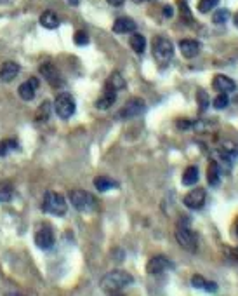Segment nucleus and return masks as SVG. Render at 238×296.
<instances>
[{
  "label": "nucleus",
  "instance_id": "f257e3e1",
  "mask_svg": "<svg viewBox=\"0 0 238 296\" xmlns=\"http://www.w3.org/2000/svg\"><path fill=\"white\" fill-rule=\"evenodd\" d=\"M132 281H134V277L125 270H112L101 279V289L104 293H119L127 286H131Z\"/></svg>",
  "mask_w": 238,
  "mask_h": 296
},
{
  "label": "nucleus",
  "instance_id": "f03ea898",
  "mask_svg": "<svg viewBox=\"0 0 238 296\" xmlns=\"http://www.w3.org/2000/svg\"><path fill=\"white\" fill-rule=\"evenodd\" d=\"M176 241L183 249H186L188 253H195L198 249V237L196 234L188 227V221L177 225L176 228Z\"/></svg>",
  "mask_w": 238,
  "mask_h": 296
},
{
  "label": "nucleus",
  "instance_id": "7ed1b4c3",
  "mask_svg": "<svg viewBox=\"0 0 238 296\" xmlns=\"http://www.w3.org/2000/svg\"><path fill=\"white\" fill-rule=\"evenodd\" d=\"M153 58L160 65H167L174 58V46L169 39L157 35L153 39Z\"/></svg>",
  "mask_w": 238,
  "mask_h": 296
},
{
  "label": "nucleus",
  "instance_id": "20e7f679",
  "mask_svg": "<svg viewBox=\"0 0 238 296\" xmlns=\"http://www.w3.org/2000/svg\"><path fill=\"white\" fill-rule=\"evenodd\" d=\"M42 208L46 213H50V215L54 216H63L68 211V204H66L65 197L58 192H52V190H49V192L46 193Z\"/></svg>",
  "mask_w": 238,
  "mask_h": 296
},
{
  "label": "nucleus",
  "instance_id": "39448f33",
  "mask_svg": "<svg viewBox=\"0 0 238 296\" xmlns=\"http://www.w3.org/2000/svg\"><path fill=\"white\" fill-rule=\"evenodd\" d=\"M75 108H77L75 107V100H73V96H70L68 92H61L54 100V112H56V115L59 119H70L75 113Z\"/></svg>",
  "mask_w": 238,
  "mask_h": 296
},
{
  "label": "nucleus",
  "instance_id": "423d86ee",
  "mask_svg": "<svg viewBox=\"0 0 238 296\" xmlns=\"http://www.w3.org/2000/svg\"><path fill=\"white\" fill-rule=\"evenodd\" d=\"M70 202H71L73 208L80 213L93 211L94 206H96L94 197L89 192H85V190H71L70 192Z\"/></svg>",
  "mask_w": 238,
  "mask_h": 296
},
{
  "label": "nucleus",
  "instance_id": "0eeeda50",
  "mask_svg": "<svg viewBox=\"0 0 238 296\" xmlns=\"http://www.w3.org/2000/svg\"><path fill=\"white\" fill-rule=\"evenodd\" d=\"M144 110H146L144 100H141V98H132V100L119 112V119H122V120L136 119V117L141 115Z\"/></svg>",
  "mask_w": 238,
  "mask_h": 296
},
{
  "label": "nucleus",
  "instance_id": "6e6552de",
  "mask_svg": "<svg viewBox=\"0 0 238 296\" xmlns=\"http://www.w3.org/2000/svg\"><path fill=\"white\" fill-rule=\"evenodd\" d=\"M39 70H40V73H42V77L46 79L47 82H49L50 87L59 89L63 84H65V81H63V77H61V73H59V70L56 68L52 63H49V61L42 63Z\"/></svg>",
  "mask_w": 238,
  "mask_h": 296
},
{
  "label": "nucleus",
  "instance_id": "1a4fd4ad",
  "mask_svg": "<svg viewBox=\"0 0 238 296\" xmlns=\"http://www.w3.org/2000/svg\"><path fill=\"white\" fill-rule=\"evenodd\" d=\"M205 199H207L205 188H193V190H190V192L185 195V199H183V204H185L188 209H193V211H196V209L204 208Z\"/></svg>",
  "mask_w": 238,
  "mask_h": 296
},
{
  "label": "nucleus",
  "instance_id": "9d476101",
  "mask_svg": "<svg viewBox=\"0 0 238 296\" xmlns=\"http://www.w3.org/2000/svg\"><path fill=\"white\" fill-rule=\"evenodd\" d=\"M35 244L40 247V249H50L54 244V232L49 225H42V227L37 230L35 234Z\"/></svg>",
  "mask_w": 238,
  "mask_h": 296
},
{
  "label": "nucleus",
  "instance_id": "9b49d317",
  "mask_svg": "<svg viewBox=\"0 0 238 296\" xmlns=\"http://www.w3.org/2000/svg\"><path fill=\"white\" fill-rule=\"evenodd\" d=\"M37 89H39V79L31 77V79H28L26 82H23V84L18 87V94H20L21 100L31 101L35 98V92H37Z\"/></svg>",
  "mask_w": 238,
  "mask_h": 296
},
{
  "label": "nucleus",
  "instance_id": "f8f14e48",
  "mask_svg": "<svg viewBox=\"0 0 238 296\" xmlns=\"http://www.w3.org/2000/svg\"><path fill=\"white\" fill-rule=\"evenodd\" d=\"M212 89L217 92L230 94V92H233L235 89H237V84H235V81H231L230 77H226V75H215V77L212 79Z\"/></svg>",
  "mask_w": 238,
  "mask_h": 296
},
{
  "label": "nucleus",
  "instance_id": "ddd939ff",
  "mask_svg": "<svg viewBox=\"0 0 238 296\" xmlns=\"http://www.w3.org/2000/svg\"><path fill=\"white\" fill-rule=\"evenodd\" d=\"M169 267H170V262L166 256H153V258H150V262L146 263V272L162 273V272H166Z\"/></svg>",
  "mask_w": 238,
  "mask_h": 296
},
{
  "label": "nucleus",
  "instance_id": "4468645a",
  "mask_svg": "<svg viewBox=\"0 0 238 296\" xmlns=\"http://www.w3.org/2000/svg\"><path fill=\"white\" fill-rule=\"evenodd\" d=\"M20 65L14 61H5L0 68V81L2 82H12L16 77H18V73H20Z\"/></svg>",
  "mask_w": 238,
  "mask_h": 296
},
{
  "label": "nucleus",
  "instance_id": "2eb2a0df",
  "mask_svg": "<svg viewBox=\"0 0 238 296\" xmlns=\"http://www.w3.org/2000/svg\"><path fill=\"white\" fill-rule=\"evenodd\" d=\"M179 49H181V54H183L185 58L191 59V58H195V56H198L200 44L196 42V40L185 39V40H179Z\"/></svg>",
  "mask_w": 238,
  "mask_h": 296
},
{
  "label": "nucleus",
  "instance_id": "dca6fc26",
  "mask_svg": "<svg viewBox=\"0 0 238 296\" xmlns=\"http://www.w3.org/2000/svg\"><path fill=\"white\" fill-rule=\"evenodd\" d=\"M113 31L115 33H131V31H136V23L131 18H119L113 23Z\"/></svg>",
  "mask_w": 238,
  "mask_h": 296
},
{
  "label": "nucleus",
  "instance_id": "f3484780",
  "mask_svg": "<svg viewBox=\"0 0 238 296\" xmlns=\"http://www.w3.org/2000/svg\"><path fill=\"white\" fill-rule=\"evenodd\" d=\"M207 181L211 187H217L221 181V167L215 161H211L207 165Z\"/></svg>",
  "mask_w": 238,
  "mask_h": 296
},
{
  "label": "nucleus",
  "instance_id": "a211bd4d",
  "mask_svg": "<svg viewBox=\"0 0 238 296\" xmlns=\"http://www.w3.org/2000/svg\"><path fill=\"white\" fill-rule=\"evenodd\" d=\"M115 100H117V92L106 87L103 92V96H101L99 100H96V108H99V110H106V108H110L113 103H115Z\"/></svg>",
  "mask_w": 238,
  "mask_h": 296
},
{
  "label": "nucleus",
  "instance_id": "6ab92c4d",
  "mask_svg": "<svg viewBox=\"0 0 238 296\" xmlns=\"http://www.w3.org/2000/svg\"><path fill=\"white\" fill-rule=\"evenodd\" d=\"M40 25H42L44 28H47V30H54V28L59 27V20L52 11H46L40 16Z\"/></svg>",
  "mask_w": 238,
  "mask_h": 296
},
{
  "label": "nucleus",
  "instance_id": "aec40b11",
  "mask_svg": "<svg viewBox=\"0 0 238 296\" xmlns=\"http://www.w3.org/2000/svg\"><path fill=\"white\" fill-rule=\"evenodd\" d=\"M106 87L112 89V91H115V92H119V91H122V89H125V81H123V77L120 75V73L113 72L112 75H110V79H108Z\"/></svg>",
  "mask_w": 238,
  "mask_h": 296
},
{
  "label": "nucleus",
  "instance_id": "412c9836",
  "mask_svg": "<svg viewBox=\"0 0 238 296\" xmlns=\"http://www.w3.org/2000/svg\"><path fill=\"white\" fill-rule=\"evenodd\" d=\"M94 187H96L99 192H108V190L115 188L117 181H113L112 178H108V176H97L94 178Z\"/></svg>",
  "mask_w": 238,
  "mask_h": 296
},
{
  "label": "nucleus",
  "instance_id": "4be33fe9",
  "mask_svg": "<svg viewBox=\"0 0 238 296\" xmlns=\"http://www.w3.org/2000/svg\"><path fill=\"white\" fill-rule=\"evenodd\" d=\"M129 44H131V47H132V51L134 53H144V49H146V39L143 37L141 33H136V31H132V35H131V39H129Z\"/></svg>",
  "mask_w": 238,
  "mask_h": 296
},
{
  "label": "nucleus",
  "instance_id": "5701e85b",
  "mask_svg": "<svg viewBox=\"0 0 238 296\" xmlns=\"http://www.w3.org/2000/svg\"><path fill=\"white\" fill-rule=\"evenodd\" d=\"M196 181H198V169H196L195 165L186 167L185 174H183V183H185L186 187H191V185H195Z\"/></svg>",
  "mask_w": 238,
  "mask_h": 296
},
{
  "label": "nucleus",
  "instance_id": "b1692460",
  "mask_svg": "<svg viewBox=\"0 0 238 296\" xmlns=\"http://www.w3.org/2000/svg\"><path fill=\"white\" fill-rule=\"evenodd\" d=\"M18 150V141L14 139H4V141H0V157H4V155L11 154V152Z\"/></svg>",
  "mask_w": 238,
  "mask_h": 296
},
{
  "label": "nucleus",
  "instance_id": "393cba45",
  "mask_svg": "<svg viewBox=\"0 0 238 296\" xmlns=\"http://www.w3.org/2000/svg\"><path fill=\"white\" fill-rule=\"evenodd\" d=\"M219 0H200L198 2V11L202 14H207L209 11H212L214 7H217Z\"/></svg>",
  "mask_w": 238,
  "mask_h": 296
},
{
  "label": "nucleus",
  "instance_id": "a878e982",
  "mask_svg": "<svg viewBox=\"0 0 238 296\" xmlns=\"http://www.w3.org/2000/svg\"><path fill=\"white\" fill-rule=\"evenodd\" d=\"M49 112H50V103H49V101H44L42 107L37 110V115H35V119L39 120V122H40V120H47V119H49Z\"/></svg>",
  "mask_w": 238,
  "mask_h": 296
},
{
  "label": "nucleus",
  "instance_id": "bb28decb",
  "mask_svg": "<svg viewBox=\"0 0 238 296\" xmlns=\"http://www.w3.org/2000/svg\"><path fill=\"white\" fill-rule=\"evenodd\" d=\"M214 108L215 110H223V108L228 107V103H230V100H228V94H224V92H219L217 96L214 98Z\"/></svg>",
  "mask_w": 238,
  "mask_h": 296
},
{
  "label": "nucleus",
  "instance_id": "cd10ccee",
  "mask_svg": "<svg viewBox=\"0 0 238 296\" xmlns=\"http://www.w3.org/2000/svg\"><path fill=\"white\" fill-rule=\"evenodd\" d=\"M196 98H198V103H200V112H205L209 107V96L207 92L204 91V89H198V92H196Z\"/></svg>",
  "mask_w": 238,
  "mask_h": 296
},
{
  "label": "nucleus",
  "instance_id": "c85d7f7f",
  "mask_svg": "<svg viewBox=\"0 0 238 296\" xmlns=\"http://www.w3.org/2000/svg\"><path fill=\"white\" fill-rule=\"evenodd\" d=\"M228 16H230V12H228L226 9H219V11H215V14L212 16V21H214L215 25H223L226 23Z\"/></svg>",
  "mask_w": 238,
  "mask_h": 296
},
{
  "label": "nucleus",
  "instance_id": "c756f323",
  "mask_svg": "<svg viewBox=\"0 0 238 296\" xmlns=\"http://www.w3.org/2000/svg\"><path fill=\"white\" fill-rule=\"evenodd\" d=\"M179 11H181V18H185L186 23H191V12H190L188 5H186L185 0H179Z\"/></svg>",
  "mask_w": 238,
  "mask_h": 296
},
{
  "label": "nucleus",
  "instance_id": "7c9ffc66",
  "mask_svg": "<svg viewBox=\"0 0 238 296\" xmlns=\"http://www.w3.org/2000/svg\"><path fill=\"white\" fill-rule=\"evenodd\" d=\"M73 40H75V44H77V46H87L89 44V35L85 33V31H77V33H75V37H73Z\"/></svg>",
  "mask_w": 238,
  "mask_h": 296
},
{
  "label": "nucleus",
  "instance_id": "2f4dec72",
  "mask_svg": "<svg viewBox=\"0 0 238 296\" xmlns=\"http://www.w3.org/2000/svg\"><path fill=\"white\" fill-rule=\"evenodd\" d=\"M12 197V192L9 187H0V202H9Z\"/></svg>",
  "mask_w": 238,
  "mask_h": 296
},
{
  "label": "nucleus",
  "instance_id": "473e14b6",
  "mask_svg": "<svg viewBox=\"0 0 238 296\" xmlns=\"http://www.w3.org/2000/svg\"><path fill=\"white\" fill-rule=\"evenodd\" d=\"M205 279L202 275H193L191 277V284H193V288H204L205 286Z\"/></svg>",
  "mask_w": 238,
  "mask_h": 296
},
{
  "label": "nucleus",
  "instance_id": "72a5a7b5",
  "mask_svg": "<svg viewBox=\"0 0 238 296\" xmlns=\"http://www.w3.org/2000/svg\"><path fill=\"white\" fill-rule=\"evenodd\" d=\"M207 291H217V284L215 282H205V286H204Z\"/></svg>",
  "mask_w": 238,
  "mask_h": 296
},
{
  "label": "nucleus",
  "instance_id": "f704fd0d",
  "mask_svg": "<svg viewBox=\"0 0 238 296\" xmlns=\"http://www.w3.org/2000/svg\"><path fill=\"white\" fill-rule=\"evenodd\" d=\"M108 4L110 5H113V7H120V5L123 4V2H125V0H106Z\"/></svg>",
  "mask_w": 238,
  "mask_h": 296
},
{
  "label": "nucleus",
  "instance_id": "c9c22d12",
  "mask_svg": "<svg viewBox=\"0 0 238 296\" xmlns=\"http://www.w3.org/2000/svg\"><path fill=\"white\" fill-rule=\"evenodd\" d=\"M164 16H167V18L172 16V7H170V5H166V7H164Z\"/></svg>",
  "mask_w": 238,
  "mask_h": 296
},
{
  "label": "nucleus",
  "instance_id": "e433bc0d",
  "mask_svg": "<svg viewBox=\"0 0 238 296\" xmlns=\"http://www.w3.org/2000/svg\"><path fill=\"white\" fill-rule=\"evenodd\" d=\"M177 127H179V129H186V127H190V122H186V120H179V122H177Z\"/></svg>",
  "mask_w": 238,
  "mask_h": 296
},
{
  "label": "nucleus",
  "instance_id": "4c0bfd02",
  "mask_svg": "<svg viewBox=\"0 0 238 296\" xmlns=\"http://www.w3.org/2000/svg\"><path fill=\"white\" fill-rule=\"evenodd\" d=\"M66 2H68V4H71V5H78V2H80V0H66Z\"/></svg>",
  "mask_w": 238,
  "mask_h": 296
},
{
  "label": "nucleus",
  "instance_id": "58836bf2",
  "mask_svg": "<svg viewBox=\"0 0 238 296\" xmlns=\"http://www.w3.org/2000/svg\"><path fill=\"white\" fill-rule=\"evenodd\" d=\"M134 4H143V2H151V0H132Z\"/></svg>",
  "mask_w": 238,
  "mask_h": 296
},
{
  "label": "nucleus",
  "instance_id": "ea45409f",
  "mask_svg": "<svg viewBox=\"0 0 238 296\" xmlns=\"http://www.w3.org/2000/svg\"><path fill=\"white\" fill-rule=\"evenodd\" d=\"M233 23H235V27H237V28H238V14H237V16H235V21H233Z\"/></svg>",
  "mask_w": 238,
  "mask_h": 296
},
{
  "label": "nucleus",
  "instance_id": "a19ab883",
  "mask_svg": "<svg viewBox=\"0 0 238 296\" xmlns=\"http://www.w3.org/2000/svg\"><path fill=\"white\" fill-rule=\"evenodd\" d=\"M235 256H237V260H238V247L235 249Z\"/></svg>",
  "mask_w": 238,
  "mask_h": 296
},
{
  "label": "nucleus",
  "instance_id": "79ce46f5",
  "mask_svg": "<svg viewBox=\"0 0 238 296\" xmlns=\"http://www.w3.org/2000/svg\"><path fill=\"white\" fill-rule=\"evenodd\" d=\"M237 234H238V221H237Z\"/></svg>",
  "mask_w": 238,
  "mask_h": 296
}]
</instances>
